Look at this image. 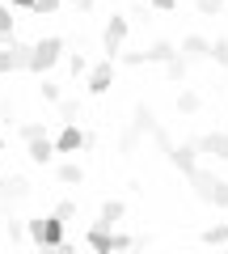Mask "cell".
<instances>
[{
    "label": "cell",
    "mask_w": 228,
    "mask_h": 254,
    "mask_svg": "<svg viewBox=\"0 0 228 254\" xmlns=\"http://www.w3.org/2000/svg\"><path fill=\"white\" fill-rule=\"evenodd\" d=\"M9 38H17V34H13V13L0 4V43H9Z\"/></svg>",
    "instance_id": "7402d4cb"
},
{
    "label": "cell",
    "mask_w": 228,
    "mask_h": 254,
    "mask_svg": "<svg viewBox=\"0 0 228 254\" xmlns=\"http://www.w3.org/2000/svg\"><path fill=\"white\" fill-rule=\"evenodd\" d=\"M207 60H216L220 68H228V38H216V43H207Z\"/></svg>",
    "instance_id": "ffe728a7"
},
{
    "label": "cell",
    "mask_w": 228,
    "mask_h": 254,
    "mask_svg": "<svg viewBox=\"0 0 228 254\" xmlns=\"http://www.w3.org/2000/svg\"><path fill=\"white\" fill-rule=\"evenodd\" d=\"M123 43H127V17H119V13H114V17L106 21V30H101V47H106L110 60H119Z\"/></svg>",
    "instance_id": "277c9868"
},
{
    "label": "cell",
    "mask_w": 228,
    "mask_h": 254,
    "mask_svg": "<svg viewBox=\"0 0 228 254\" xmlns=\"http://www.w3.org/2000/svg\"><path fill=\"white\" fill-rule=\"evenodd\" d=\"M4 229H9V242H21V237H26V225H21V220H9Z\"/></svg>",
    "instance_id": "f546056e"
},
{
    "label": "cell",
    "mask_w": 228,
    "mask_h": 254,
    "mask_svg": "<svg viewBox=\"0 0 228 254\" xmlns=\"http://www.w3.org/2000/svg\"><path fill=\"white\" fill-rule=\"evenodd\" d=\"M186 68H190V64H186L182 55H169V60H165V76H169V81H182Z\"/></svg>",
    "instance_id": "d6986e66"
},
{
    "label": "cell",
    "mask_w": 228,
    "mask_h": 254,
    "mask_svg": "<svg viewBox=\"0 0 228 254\" xmlns=\"http://www.w3.org/2000/svg\"><path fill=\"white\" fill-rule=\"evenodd\" d=\"M55 106H59V119H64V123H76V119H81V98H59Z\"/></svg>",
    "instance_id": "ac0fdd59"
},
{
    "label": "cell",
    "mask_w": 228,
    "mask_h": 254,
    "mask_svg": "<svg viewBox=\"0 0 228 254\" xmlns=\"http://www.w3.org/2000/svg\"><path fill=\"white\" fill-rule=\"evenodd\" d=\"M51 144H55V153H81V148H93V136H89V131H81L76 123H68Z\"/></svg>",
    "instance_id": "5b68a950"
},
{
    "label": "cell",
    "mask_w": 228,
    "mask_h": 254,
    "mask_svg": "<svg viewBox=\"0 0 228 254\" xmlns=\"http://www.w3.org/2000/svg\"><path fill=\"white\" fill-rule=\"evenodd\" d=\"M26 237L34 246H43V250H46V246L59 250V246H64V220L55 216V212H51V216H34V220H26Z\"/></svg>",
    "instance_id": "7a4b0ae2"
},
{
    "label": "cell",
    "mask_w": 228,
    "mask_h": 254,
    "mask_svg": "<svg viewBox=\"0 0 228 254\" xmlns=\"http://www.w3.org/2000/svg\"><path fill=\"white\" fill-rule=\"evenodd\" d=\"M139 140H144V131H139L136 123H127V127H123V136H119V153H123V157H131V153L139 148Z\"/></svg>",
    "instance_id": "5bb4252c"
},
{
    "label": "cell",
    "mask_w": 228,
    "mask_h": 254,
    "mask_svg": "<svg viewBox=\"0 0 228 254\" xmlns=\"http://www.w3.org/2000/svg\"><path fill=\"white\" fill-rule=\"evenodd\" d=\"M21 199H30V182L21 178V174H9V178H0V208L9 212L13 203H21Z\"/></svg>",
    "instance_id": "8992f818"
},
{
    "label": "cell",
    "mask_w": 228,
    "mask_h": 254,
    "mask_svg": "<svg viewBox=\"0 0 228 254\" xmlns=\"http://www.w3.org/2000/svg\"><path fill=\"white\" fill-rule=\"evenodd\" d=\"M46 136V123H21V140H38Z\"/></svg>",
    "instance_id": "484cf974"
},
{
    "label": "cell",
    "mask_w": 228,
    "mask_h": 254,
    "mask_svg": "<svg viewBox=\"0 0 228 254\" xmlns=\"http://www.w3.org/2000/svg\"><path fill=\"white\" fill-rule=\"evenodd\" d=\"M55 178L64 182V187H81V182H85V170H81L76 161H64V165H55Z\"/></svg>",
    "instance_id": "4fadbf2b"
},
{
    "label": "cell",
    "mask_w": 228,
    "mask_h": 254,
    "mask_svg": "<svg viewBox=\"0 0 228 254\" xmlns=\"http://www.w3.org/2000/svg\"><path fill=\"white\" fill-rule=\"evenodd\" d=\"M85 246H89V250H97V254H114V250H110V225L93 220L89 233H85Z\"/></svg>",
    "instance_id": "8fae6325"
},
{
    "label": "cell",
    "mask_w": 228,
    "mask_h": 254,
    "mask_svg": "<svg viewBox=\"0 0 228 254\" xmlns=\"http://www.w3.org/2000/svg\"><path fill=\"white\" fill-rule=\"evenodd\" d=\"M199 242H203V246H228V220H224V225L203 229V233H199Z\"/></svg>",
    "instance_id": "2e32d148"
},
{
    "label": "cell",
    "mask_w": 228,
    "mask_h": 254,
    "mask_svg": "<svg viewBox=\"0 0 228 254\" xmlns=\"http://www.w3.org/2000/svg\"><path fill=\"white\" fill-rule=\"evenodd\" d=\"M59 4H64V0H34V9H30V13H55Z\"/></svg>",
    "instance_id": "f1b7e54d"
},
{
    "label": "cell",
    "mask_w": 228,
    "mask_h": 254,
    "mask_svg": "<svg viewBox=\"0 0 228 254\" xmlns=\"http://www.w3.org/2000/svg\"><path fill=\"white\" fill-rule=\"evenodd\" d=\"M13 4H17V9H34V0H13Z\"/></svg>",
    "instance_id": "836d02e7"
},
{
    "label": "cell",
    "mask_w": 228,
    "mask_h": 254,
    "mask_svg": "<svg viewBox=\"0 0 228 254\" xmlns=\"http://www.w3.org/2000/svg\"><path fill=\"white\" fill-rule=\"evenodd\" d=\"M186 182H190L194 199L207 203V208H228V178H216L211 170H199L194 165L190 174H186Z\"/></svg>",
    "instance_id": "6da1fadb"
},
{
    "label": "cell",
    "mask_w": 228,
    "mask_h": 254,
    "mask_svg": "<svg viewBox=\"0 0 228 254\" xmlns=\"http://www.w3.org/2000/svg\"><path fill=\"white\" fill-rule=\"evenodd\" d=\"M26 157H30L34 165H51V157H55V144H51V136L26 140Z\"/></svg>",
    "instance_id": "30bf717a"
},
{
    "label": "cell",
    "mask_w": 228,
    "mask_h": 254,
    "mask_svg": "<svg viewBox=\"0 0 228 254\" xmlns=\"http://www.w3.org/2000/svg\"><path fill=\"white\" fill-rule=\"evenodd\" d=\"M110 85H114V60H101V64H93L89 68V93H106Z\"/></svg>",
    "instance_id": "ba28073f"
},
{
    "label": "cell",
    "mask_w": 228,
    "mask_h": 254,
    "mask_svg": "<svg viewBox=\"0 0 228 254\" xmlns=\"http://www.w3.org/2000/svg\"><path fill=\"white\" fill-rule=\"evenodd\" d=\"M148 4H152V9H161V13H169V9L178 4V0H148Z\"/></svg>",
    "instance_id": "1f68e13d"
},
{
    "label": "cell",
    "mask_w": 228,
    "mask_h": 254,
    "mask_svg": "<svg viewBox=\"0 0 228 254\" xmlns=\"http://www.w3.org/2000/svg\"><path fill=\"white\" fill-rule=\"evenodd\" d=\"M148 136H152V144H156V148H161V153H169V148H174V140H169V131H165V127H161V123H156V127H152V131H148Z\"/></svg>",
    "instance_id": "603a6c76"
},
{
    "label": "cell",
    "mask_w": 228,
    "mask_h": 254,
    "mask_svg": "<svg viewBox=\"0 0 228 254\" xmlns=\"http://www.w3.org/2000/svg\"><path fill=\"white\" fill-rule=\"evenodd\" d=\"M38 93H43L46 102H59V98H64V93H59V85H55V81H43V89H38Z\"/></svg>",
    "instance_id": "83f0119b"
},
{
    "label": "cell",
    "mask_w": 228,
    "mask_h": 254,
    "mask_svg": "<svg viewBox=\"0 0 228 254\" xmlns=\"http://www.w3.org/2000/svg\"><path fill=\"white\" fill-rule=\"evenodd\" d=\"M178 110H182V115H199V110H203V98H199L194 89H182V93H178Z\"/></svg>",
    "instance_id": "e0dca14e"
},
{
    "label": "cell",
    "mask_w": 228,
    "mask_h": 254,
    "mask_svg": "<svg viewBox=\"0 0 228 254\" xmlns=\"http://www.w3.org/2000/svg\"><path fill=\"white\" fill-rule=\"evenodd\" d=\"M131 246H136L131 233H114V229H110V250H131Z\"/></svg>",
    "instance_id": "d4e9b609"
},
{
    "label": "cell",
    "mask_w": 228,
    "mask_h": 254,
    "mask_svg": "<svg viewBox=\"0 0 228 254\" xmlns=\"http://www.w3.org/2000/svg\"><path fill=\"white\" fill-rule=\"evenodd\" d=\"M4 72H13V55L9 51H0V76H4Z\"/></svg>",
    "instance_id": "4dcf8cb0"
},
{
    "label": "cell",
    "mask_w": 228,
    "mask_h": 254,
    "mask_svg": "<svg viewBox=\"0 0 228 254\" xmlns=\"http://www.w3.org/2000/svg\"><path fill=\"white\" fill-rule=\"evenodd\" d=\"M64 55H68V72H72V76H85V72H89V60H85L81 51H64Z\"/></svg>",
    "instance_id": "44dd1931"
},
{
    "label": "cell",
    "mask_w": 228,
    "mask_h": 254,
    "mask_svg": "<svg viewBox=\"0 0 228 254\" xmlns=\"http://www.w3.org/2000/svg\"><path fill=\"white\" fill-rule=\"evenodd\" d=\"M194 148L207 157H216V161H228V131H207V136L194 140Z\"/></svg>",
    "instance_id": "52a82bcc"
},
{
    "label": "cell",
    "mask_w": 228,
    "mask_h": 254,
    "mask_svg": "<svg viewBox=\"0 0 228 254\" xmlns=\"http://www.w3.org/2000/svg\"><path fill=\"white\" fill-rule=\"evenodd\" d=\"M194 4H199V13H203V17H216V13L224 9V0H194Z\"/></svg>",
    "instance_id": "4316f807"
},
{
    "label": "cell",
    "mask_w": 228,
    "mask_h": 254,
    "mask_svg": "<svg viewBox=\"0 0 228 254\" xmlns=\"http://www.w3.org/2000/svg\"><path fill=\"white\" fill-rule=\"evenodd\" d=\"M93 4H97V0H72V9H76V13H89Z\"/></svg>",
    "instance_id": "d6a6232c"
},
{
    "label": "cell",
    "mask_w": 228,
    "mask_h": 254,
    "mask_svg": "<svg viewBox=\"0 0 228 254\" xmlns=\"http://www.w3.org/2000/svg\"><path fill=\"white\" fill-rule=\"evenodd\" d=\"M76 212H81V203H76V199H59V203H55V216H59V220H72Z\"/></svg>",
    "instance_id": "cb8c5ba5"
},
{
    "label": "cell",
    "mask_w": 228,
    "mask_h": 254,
    "mask_svg": "<svg viewBox=\"0 0 228 254\" xmlns=\"http://www.w3.org/2000/svg\"><path fill=\"white\" fill-rule=\"evenodd\" d=\"M178 55H182L186 64H194V60H207V38H199V34H186V38H182V47H178Z\"/></svg>",
    "instance_id": "7c38bea8"
},
{
    "label": "cell",
    "mask_w": 228,
    "mask_h": 254,
    "mask_svg": "<svg viewBox=\"0 0 228 254\" xmlns=\"http://www.w3.org/2000/svg\"><path fill=\"white\" fill-rule=\"evenodd\" d=\"M165 157H169V161H174L182 174H190L194 165H199V148H194V140H190V144H174V148H169Z\"/></svg>",
    "instance_id": "9c48e42d"
},
{
    "label": "cell",
    "mask_w": 228,
    "mask_h": 254,
    "mask_svg": "<svg viewBox=\"0 0 228 254\" xmlns=\"http://www.w3.org/2000/svg\"><path fill=\"white\" fill-rule=\"evenodd\" d=\"M123 212H127V208H123V199H106V203H101V216H97V220L114 229V225L123 220Z\"/></svg>",
    "instance_id": "9a60e30c"
},
{
    "label": "cell",
    "mask_w": 228,
    "mask_h": 254,
    "mask_svg": "<svg viewBox=\"0 0 228 254\" xmlns=\"http://www.w3.org/2000/svg\"><path fill=\"white\" fill-rule=\"evenodd\" d=\"M64 60V38L59 34H51V38H38L34 47H30V68L26 72H38V76H46L55 68V64Z\"/></svg>",
    "instance_id": "3957f363"
},
{
    "label": "cell",
    "mask_w": 228,
    "mask_h": 254,
    "mask_svg": "<svg viewBox=\"0 0 228 254\" xmlns=\"http://www.w3.org/2000/svg\"><path fill=\"white\" fill-rule=\"evenodd\" d=\"M0 148H4V136H0Z\"/></svg>",
    "instance_id": "e575fe53"
}]
</instances>
